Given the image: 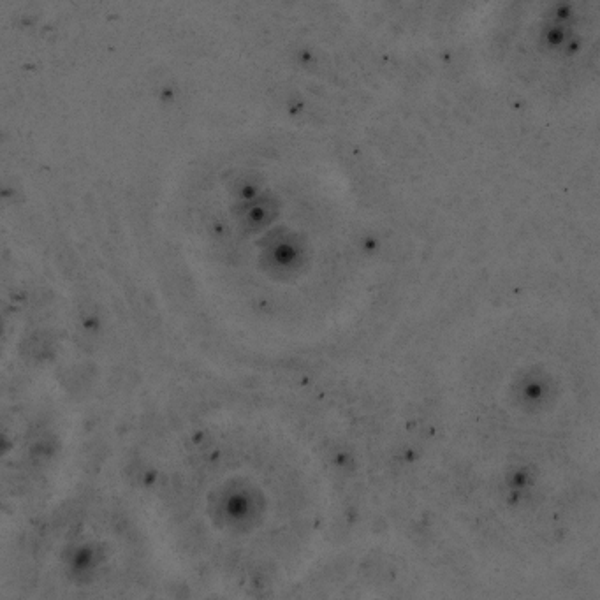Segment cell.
<instances>
[{"mask_svg": "<svg viewBox=\"0 0 600 600\" xmlns=\"http://www.w3.org/2000/svg\"><path fill=\"white\" fill-rule=\"evenodd\" d=\"M208 511L219 527L249 532L263 518V493L247 481H229L210 495Z\"/></svg>", "mask_w": 600, "mask_h": 600, "instance_id": "obj_1", "label": "cell"}, {"mask_svg": "<svg viewBox=\"0 0 600 600\" xmlns=\"http://www.w3.org/2000/svg\"><path fill=\"white\" fill-rule=\"evenodd\" d=\"M261 268L271 279H298L308 264V243L286 227L271 229L261 240Z\"/></svg>", "mask_w": 600, "mask_h": 600, "instance_id": "obj_2", "label": "cell"}, {"mask_svg": "<svg viewBox=\"0 0 600 600\" xmlns=\"http://www.w3.org/2000/svg\"><path fill=\"white\" fill-rule=\"evenodd\" d=\"M279 213V199L263 192L256 198L236 201L233 217L240 235L250 236L263 233L264 229H268L275 222Z\"/></svg>", "mask_w": 600, "mask_h": 600, "instance_id": "obj_3", "label": "cell"}, {"mask_svg": "<svg viewBox=\"0 0 600 600\" xmlns=\"http://www.w3.org/2000/svg\"><path fill=\"white\" fill-rule=\"evenodd\" d=\"M103 549L96 544H85V546H73L67 549L66 567L69 578L74 583L87 585L99 576L97 572L103 569Z\"/></svg>", "mask_w": 600, "mask_h": 600, "instance_id": "obj_4", "label": "cell"}, {"mask_svg": "<svg viewBox=\"0 0 600 600\" xmlns=\"http://www.w3.org/2000/svg\"><path fill=\"white\" fill-rule=\"evenodd\" d=\"M60 442L57 437H53L50 433H41L30 442L25 456V465L27 469L32 470L34 474L46 469L52 463L57 454H59Z\"/></svg>", "mask_w": 600, "mask_h": 600, "instance_id": "obj_5", "label": "cell"}, {"mask_svg": "<svg viewBox=\"0 0 600 600\" xmlns=\"http://www.w3.org/2000/svg\"><path fill=\"white\" fill-rule=\"evenodd\" d=\"M263 176L257 171H240L229 180V191L236 201H245L263 194Z\"/></svg>", "mask_w": 600, "mask_h": 600, "instance_id": "obj_6", "label": "cell"}, {"mask_svg": "<svg viewBox=\"0 0 600 600\" xmlns=\"http://www.w3.org/2000/svg\"><path fill=\"white\" fill-rule=\"evenodd\" d=\"M53 347H55V342H53L52 335L48 331L39 330L25 338L22 351L27 359L44 361L52 356Z\"/></svg>", "mask_w": 600, "mask_h": 600, "instance_id": "obj_7", "label": "cell"}]
</instances>
